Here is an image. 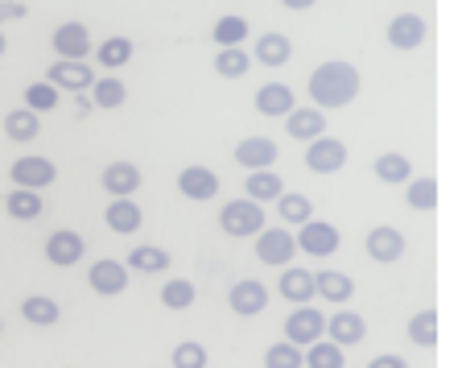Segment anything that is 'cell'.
<instances>
[{"label":"cell","instance_id":"1","mask_svg":"<svg viewBox=\"0 0 462 368\" xmlns=\"http://www.w3.org/2000/svg\"><path fill=\"white\" fill-rule=\"evenodd\" d=\"M310 99H314L318 112H338V108L356 104L359 88H364V79H359V71L351 67V62H322V67H314V75H310Z\"/></svg>","mask_w":462,"mask_h":368},{"label":"cell","instance_id":"6","mask_svg":"<svg viewBox=\"0 0 462 368\" xmlns=\"http://www.w3.org/2000/svg\"><path fill=\"white\" fill-rule=\"evenodd\" d=\"M327 335V315L322 310H314L306 302V307H293V315L285 319V339L293 344V348H310L314 339Z\"/></svg>","mask_w":462,"mask_h":368},{"label":"cell","instance_id":"20","mask_svg":"<svg viewBox=\"0 0 462 368\" xmlns=\"http://www.w3.org/2000/svg\"><path fill=\"white\" fill-rule=\"evenodd\" d=\"M281 194H285V183H281L277 170H248V183H244V199L252 203H277Z\"/></svg>","mask_w":462,"mask_h":368},{"label":"cell","instance_id":"38","mask_svg":"<svg viewBox=\"0 0 462 368\" xmlns=\"http://www.w3.org/2000/svg\"><path fill=\"white\" fill-rule=\"evenodd\" d=\"M404 199L413 212H433L438 207V183L433 178H409L404 183Z\"/></svg>","mask_w":462,"mask_h":368},{"label":"cell","instance_id":"44","mask_svg":"<svg viewBox=\"0 0 462 368\" xmlns=\"http://www.w3.org/2000/svg\"><path fill=\"white\" fill-rule=\"evenodd\" d=\"M367 368H409V364H404L401 356H375V360H372V364H367Z\"/></svg>","mask_w":462,"mask_h":368},{"label":"cell","instance_id":"32","mask_svg":"<svg viewBox=\"0 0 462 368\" xmlns=\"http://www.w3.org/2000/svg\"><path fill=\"white\" fill-rule=\"evenodd\" d=\"M128 269H136V273H165L170 269V252L165 249H157V244H136L133 252H128Z\"/></svg>","mask_w":462,"mask_h":368},{"label":"cell","instance_id":"30","mask_svg":"<svg viewBox=\"0 0 462 368\" xmlns=\"http://www.w3.org/2000/svg\"><path fill=\"white\" fill-rule=\"evenodd\" d=\"M301 364L306 368H346V352L322 335V339H314V344L301 352Z\"/></svg>","mask_w":462,"mask_h":368},{"label":"cell","instance_id":"36","mask_svg":"<svg viewBox=\"0 0 462 368\" xmlns=\"http://www.w3.org/2000/svg\"><path fill=\"white\" fill-rule=\"evenodd\" d=\"M99 67H107V71H120V67H128L133 62V38H107V42H99Z\"/></svg>","mask_w":462,"mask_h":368},{"label":"cell","instance_id":"3","mask_svg":"<svg viewBox=\"0 0 462 368\" xmlns=\"http://www.w3.org/2000/svg\"><path fill=\"white\" fill-rule=\"evenodd\" d=\"M252 241H256V261L277 265V269L293 265V257H298V241L289 228H260Z\"/></svg>","mask_w":462,"mask_h":368},{"label":"cell","instance_id":"2","mask_svg":"<svg viewBox=\"0 0 462 368\" xmlns=\"http://www.w3.org/2000/svg\"><path fill=\"white\" fill-rule=\"evenodd\" d=\"M219 228L227 236H236V241L256 236L260 228H264V207L252 203V199H231V203H223V212H219Z\"/></svg>","mask_w":462,"mask_h":368},{"label":"cell","instance_id":"43","mask_svg":"<svg viewBox=\"0 0 462 368\" xmlns=\"http://www.w3.org/2000/svg\"><path fill=\"white\" fill-rule=\"evenodd\" d=\"M29 17V5H21V0H0V25L5 21H25Z\"/></svg>","mask_w":462,"mask_h":368},{"label":"cell","instance_id":"8","mask_svg":"<svg viewBox=\"0 0 462 368\" xmlns=\"http://www.w3.org/2000/svg\"><path fill=\"white\" fill-rule=\"evenodd\" d=\"M50 46H54L58 59L87 62V54H91V30H87L83 21H62L54 30V38H50Z\"/></svg>","mask_w":462,"mask_h":368},{"label":"cell","instance_id":"27","mask_svg":"<svg viewBox=\"0 0 462 368\" xmlns=\"http://www.w3.org/2000/svg\"><path fill=\"white\" fill-rule=\"evenodd\" d=\"M289 54H293V42H289L285 33H260L256 50H252V59L264 62V67H285Z\"/></svg>","mask_w":462,"mask_h":368},{"label":"cell","instance_id":"12","mask_svg":"<svg viewBox=\"0 0 462 368\" xmlns=\"http://www.w3.org/2000/svg\"><path fill=\"white\" fill-rule=\"evenodd\" d=\"M227 302H231V315H240V319H256V315H264V307H269V290H264V281L244 278V281L231 286Z\"/></svg>","mask_w":462,"mask_h":368},{"label":"cell","instance_id":"39","mask_svg":"<svg viewBox=\"0 0 462 368\" xmlns=\"http://www.w3.org/2000/svg\"><path fill=\"white\" fill-rule=\"evenodd\" d=\"M409 339L417 348H438V310H421L409 319Z\"/></svg>","mask_w":462,"mask_h":368},{"label":"cell","instance_id":"21","mask_svg":"<svg viewBox=\"0 0 462 368\" xmlns=\"http://www.w3.org/2000/svg\"><path fill=\"white\" fill-rule=\"evenodd\" d=\"M281 298L293 302V307H306L314 298V273L298 269V265H285L281 269Z\"/></svg>","mask_w":462,"mask_h":368},{"label":"cell","instance_id":"26","mask_svg":"<svg viewBox=\"0 0 462 368\" xmlns=\"http://www.w3.org/2000/svg\"><path fill=\"white\" fill-rule=\"evenodd\" d=\"M314 294H322L327 302L343 307V302H351V294H356V281L338 269H322V273H314Z\"/></svg>","mask_w":462,"mask_h":368},{"label":"cell","instance_id":"5","mask_svg":"<svg viewBox=\"0 0 462 368\" xmlns=\"http://www.w3.org/2000/svg\"><path fill=\"white\" fill-rule=\"evenodd\" d=\"M9 178L13 186H25V191H42V186H54L58 178V165L42 154H21L17 162L9 165Z\"/></svg>","mask_w":462,"mask_h":368},{"label":"cell","instance_id":"29","mask_svg":"<svg viewBox=\"0 0 462 368\" xmlns=\"http://www.w3.org/2000/svg\"><path fill=\"white\" fill-rule=\"evenodd\" d=\"M5 212H9V220H38V215L46 212V203H42V191L13 186V191L5 194Z\"/></svg>","mask_w":462,"mask_h":368},{"label":"cell","instance_id":"4","mask_svg":"<svg viewBox=\"0 0 462 368\" xmlns=\"http://www.w3.org/2000/svg\"><path fill=\"white\" fill-rule=\"evenodd\" d=\"M293 241H298V249L306 252V257H335L343 236H338V228L327 220H306V223H298V236H293Z\"/></svg>","mask_w":462,"mask_h":368},{"label":"cell","instance_id":"42","mask_svg":"<svg viewBox=\"0 0 462 368\" xmlns=\"http://www.w3.org/2000/svg\"><path fill=\"white\" fill-rule=\"evenodd\" d=\"M264 368H301V348H293L289 339L264 348Z\"/></svg>","mask_w":462,"mask_h":368},{"label":"cell","instance_id":"37","mask_svg":"<svg viewBox=\"0 0 462 368\" xmlns=\"http://www.w3.org/2000/svg\"><path fill=\"white\" fill-rule=\"evenodd\" d=\"M277 220H285V223H306V220H314V203H310L306 194H298V191H285L277 199Z\"/></svg>","mask_w":462,"mask_h":368},{"label":"cell","instance_id":"9","mask_svg":"<svg viewBox=\"0 0 462 368\" xmlns=\"http://www.w3.org/2000/svg\"><path fill=\"white\" fill-rule=\"evenodd\" d=\"M346 165V146L338 137H314L306 146V170L310 175H338Z\"/></svg>","mask_w":462,"mask_h":368},{"label":"cell","instance_id":"48","mask_svg":"<svg viewBox=\"0 0 462 368\" xmlns=\"http://www.w3.org/2000/svg\"><path fill=\"white\" fill-rule=\"evenodd\" d=\"M0 331H5V319H0Z\"/></svg>","mask_w":462,"mask_h":368},{"label":"cell","instance_id":"28","mask_svg":"<svg viewBox=\"0 0 462 368\" xmlns=\"http://www.w3.org/2000/svg\"><path fill=\"white\" fill-rule=\"evenodd\" d=\"M38 133H42V120H38V112H29V108H13L9 117H5V137L17 141V146L38 141Z\"/></svg>","mask_w":462,"mask_h":368},{"label":"cell","instance_id":"14","mask_svg":"<svg viewBox=\"0 0 462 368\" xmlns=\"http://www.w3.org/2000/svg\"><path fill=\"white\" fill-rule=\"evenodd\" d=\"M178 191L194 203H211L215 194H219V175H215L211 165H186L182 175H178Z\"/></svg>","mask_w":462,"mask_h":368},{"label":"cell","instance_id":"11","mask_svg":"<svg viewBox=\"0 0 462 368\" xmlns=\"http://www.w3.org/2000/svg\"><path fill=\"white\" fill-rule=\"evenodd\" d=\"M87 241L75 232V228H58V232L46 236V261L58 265V269H70V265L83 261Z\"/></svg>","mask_w":462,"mask_h":368},{"label":"cell","instance_id":"45","mask_svg":"<svg viewBox=\"0 0 462 368\" xmlns=\"http://www.w3.org/2000/svg\"><path fill=\"white\" fill-rule=\"evenodd\" d=\"M281 5H285L289 13H306V9H314L318 0H281Z\"/></svg>","mask_w":462,"mask_h":368},{"label":"cell","instance_id":"7","mask_svg":"<svg viewBox=\"0 0 462 368\" xmlns=\"http://www.w3.org/2000/svg\"><path fill=\"white\" fill-rule=\"evenodd\" d=\"M388 46L401 50V54H413V50L425 46V38H430V25H425V17H417V13H401V17L388 21L384 30Z\"/></svg>","mask_w":462,"mask_h":368},{"label":"cell","instance_id":"25","mask_svg":"<svg viewBox=\"0 0 462 368\" xmlns=\"http://www.w3.org/2000/svg\"><path fill=\"white\" fill-rule=\"evenodd\" d=\"M91 108H99V112H116V108H125V99H128V88H125V79H116V75H107V79H96L91 83Z\"/></svg>","mask_w":462,"mask_h":368},{"label":"cell","instance_id":"22","mask_svg":"<svg viewBox=\"0 0 462 368\" xmlns=\"http://www.w3.org/2000/svg\"><path fill=\"white\" fill-rule=\"evenodd\" d=\"M104 223L112 228L116 236H133L136 228L144 223V215H141V207H136L133 199H112L107 212H104Z\"/></svg>","mask_w":462,"mask_h":368},{"label":"cell","instance_id":"16","mask_svg":"<svg viewBox=\"0 0 462 368\" xmlns=\"http://www.w3.org/2000/svg\"><path fill=\"white\" fill-rule=\"evenodd\" d=\"M231 157H236L244 170H273L281 154H277V141H269V137H244Z\"/></svg>","mask_w":462,"mask_h":368},{"label":"cell","instance_id":"41","mask_svg":"<svg viewBox=\"0 0 462 368\" xmlns=\"http://www.w3.org/2000/svg\"><path fill=\"white\" fill-rule=\"evenodd\" d=\"M207 348H202L199 339H186V344H178L173 348V356H170V364L173 368H207Z\"/></svg>","mask_w":462,"mask_h":368},{"label":"cell","instance_id":"46","mask_svg":"<svg viewBox=\"0 0 462 368\" xmlns=\"http://www.w3.org/2000/svg\"><path fill=\"white\" fill-rule=\"evenodd\" d=\"M87 112H91V99H87V96H79V104H75V117H87Z\"/></svg>","mask_w":462,"mask_h":368},{"label":"cell","instance_id":"18","mask_svg":"<svg viewBox=\"0 0 462 368\" xmlns=\"http://www.w3.org/2000/svg\"><path fill=\"white\" fill-rule=\"evenodd\" d=\"M285 133L293 141H314V137H327V112H318V108H293L285 117Z\"/></svg>","mask_w":462,"mask_h":368},{"label":"cell","instance_id":"33","mask_svg":"<svg viewBox=\"0 0 462 368\" xmlns=\"http://www.w3.org/2000/svg\"><path fill=\"white\" fill-rule=\"evenodd\" d=\"M211 38H215V46H219V50L244 46V42H248V21H244V17H236V13H227V17H219V21H215Z\"/></svg>","mask_w":462,"mask_h":368},{"label":"cell","instance_id":"31","mask_svg":"<svg viewBox=\"0 0 462 368\" xmlns=\"http://www.w3.org/2000/svg\"><path fill=\"white\" fill-rule=\"evenodd\" d=\"M375 178L388 186H404L409 178H413V162L404 154H380L375 157Z\"/></svg>","mask_w":462,"mask_h":368},{"label":"cell","instance_id":"24","mask_svg":"<svg viewBox=\"0 0 462 368\" xmlns=\"http://www.w3.org/2000/svg\"><path fill=\"white\" fill-rule=\"evenodd\" d=\"M21 319H25L29 327H54V323L62 319V307H58L50 294H29V298L21 302Z\"/></svg>","mask_w":462,"mask_h":368},{"label":"cell","instance_id":"17","mask_svg":"<svg viewBox=\"0 0 462 368\" xmlns=\"http://www.w3.org/2000/svg\"><path fill=\"white\" fill-rule=\"evenodd\" d=\"M99 186H104L112 199H133V194L141 191V170H136L133 162H112V165H104Z\"/></svg>","mask_w":462,"mask_h":368},{"label":"cell","instance_id":"47","mask_svg":"<svg viewBox=\"0 0 462 368\" xmlns=\"http://www.w3.org/2000/svg\"><path fill=\"white\" fill-rule=\"evenodd\" d=\"M5 50H9V42H5V33H0V59H5Z\"/></svg>","mask_w":462,"mask_h":368},{"label":"cell","instance_id":"40","mask_svg":"<svg viewBox=\"0 0 462 368\" xmlns=\"http://www.w3.org/2000/svg\"><path fill=\"white\" fill-rule=\"evenodd\" d=\"M58 96H62V91L50 88L46 79H42V83H29V88H25V108H29V112H38V117H42V112H54Z\"/></svg>","mask_w":462,"mask_h":368},{"label":"cell","instance_id":"10","mask_svg":"<svg viewBox=\"0 0 462 368\" xmlns=\"http://www.w3.org/2000/svg\"><path fill=\"white\" fill-rule=\"evenodd\" d=\"M87 286H91L99 298H116V294L128 290V265L112 261V257H99V261L87 269Z\"/></svg>","mask_w":462,"mask_h":368},{"label":"cell","instance_id":"15","mask_svg":"<svg viewBox=\"0 0 462 368\" xmlns=\"http://www.w3.org/2000/svg\"><path fill=\"white\" fill-rule=\"evenodd\" d=\"M364 249H367V257H372V261L396 265L404 257V236L396 232V228H388V223H380V228H372V232H367Z\"/></svg>","mask_w":462,"mask_h":368},{"label":"cell","instance_id":"19","mask_svg":"<svg viewBox=\"0 0 462 368\" xmlns=\"http://www.w3.org/2000/svg\"><path fill=\"white\" fill-rule=\"evenodd\" d=\"M327 331H330V344L351 348V344H364L367 323H364V315H356V310H338V315L327 319Z\"/></svg>","mask_w":462,"mask_h":368},{"label":"cell","instance_id":"34","mask_svg":"<svg viewBox=\"0 0 462 368\" xmlns=\"http://www.w3.org/2000/svg\"><path fill=\"white\" fill-rule=\"evenodd\" d=\"M252 71V54L244 46H231L215 54V75L219 79H244Z\"/></svg>","mask_w":462,"mask_h":368},{"label":"cell","instance_id":"23","mask_svg":"<svg viewBox=\"0 0 462 368\" xmlns=\"http://www.w3.org/2000/svg\"><path fill=\"white\" fill-rule=\"evenodd\" d=\"M256 112L260 117H289L293 112V88L289 83H264L256 91Z\"/></svg>","mask_w":462,"mask_h":368},{"label":"cell","instance_id":"35","mask_svg":"<svg viewBox=\"0 0 462 368\" xmlns=\"http://www.w3.org/2000/svg\"><path fill=\"white\" fill-rule=\"evenodd\" d=\"M194 298H199V286H194V281H186V278H170L162 286V307L165 310H190Z\"/></svg>","mask_w":462,"mask_h":368},{"label":"cell","instance_id":"13","mask_svg":"<svg viewBox=\"0 0 462 368\" xmlns=\"http://www.w3.org/2000/svg\"><path fill=\"white\" fill-rule=\"evenodd\" d=\"M46 83H50V88H58V91H70V96H83V91H91L96 75H91V67H87V62L58 59L54 67L46 71Z\"/></svg>","mask_w":462,"mask_h":368}]
</instances>
